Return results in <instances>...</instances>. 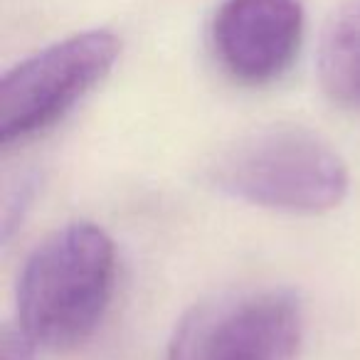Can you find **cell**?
I'll use <instances>...</instances> for the list:
<instances>
[{
  "label": "cell",
  "instance_id": "4",
  "mask_svg": "<svg viewBox=\"0 0 360 360\" xmlns=\"http://www.w3.org/2000/svg\"><path fill=\"white\" fill-rule=\"evenodd\" d=\"M121 42L109 30L72 35L22 60L0 82V143L42 134L82 101L119 60Z\"/></svg>",
  "mask_w": 360,
  "mask_h": 360
},
{
  "label": "cell",
  "instance_id": "6",
  "mask_svg": "<svg viewBox=\"0 0 360 360\" xmlns=\"http://www.w3.org/2000/svg\"><path fill=\"white\" fill-rule=\"evenodd\" d=\"M319 79L330 101L360 109V0L328 22L319 47Z\"/></svg>",
  "mask_w": 360,
  "mask_h": 360
},
{
  "label": "cell",
  "instance_id": "7",
  "mask_svg": "<svg viewBox=\"0 0 360 360\" xmlns=\"http://www.w3.org/2000/svg\"><path fill=\"white\" fill-rule=\"evenodd\" d=\"M35 345L20 326H6L0 335V360H35Z\"/></svg>",
  "mask_w": 360,
  "mask_h": 360
},
{
  "label": "cell",
  "instance_id": "3",
  "mask_svg": "<svg viewBox=\"0 0 360 360\" xmlns=\"http://www.w3.org/2000/svg\"><path fill=\"white\" fill-rule=\"evenodd\" d=\"M301 335L304 314L294 291H230L180 319L165 360H294Z\"/></svg>",
  "mask_w": 360,
  "mask_h": 360
},
{
  "label": "cell",
  "instance_id": "2",
  "mask_svg": "<svg viewBox=\"0 0 360 360\" xmlns=\"http://www.w3.org/2000/svg\"><path fill=\"white\" fill-rule=\"evenodd\" d=\"M212 183L252 205L321 215L348 195V168L321 136L276 126L230 146L212 165Z\"/></svg>",
  "mask_w": 360,
  "mask_h": 360
},
{
  "label": "cell",
  "instance_id": "1",
  "mask_svg": "<svg viewBox=\"0 0 360 360\" xmlns=\"http://www.w3.org/2000/svg\"><path fill=\"white\" fill-rule=\"evenodd\" d=\"M116 250L91 222H72L40 242L18 279V326L52 350L82 345L114 294Z\"/></svg>",
  "mask_w": 360,
  "mask_h": 360
},
{
  "label": "cell",
  "instance_id": "5",
  "mask_svg": "<svg viewBox=\"0 0 360 360\" xmlns=\"http://www.w3.org/2000/svg\"><path fill=\"white\" fill-rule=\"evenodd\" d=\"M304 32L299 0H225L215 18V50L237 82L259 86L294 62Z\"/></svg>",
  "mask_w": 360,
  "mask_h": 360
}]
</instances>
